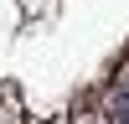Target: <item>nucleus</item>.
Instances as JSON below:
<instances>
[{
    "mask_svg": "<svg viewBox=\"0 0 129 124\" xmlns=\"http://www.w3.org/2000/svg\"><path fill=\"white\" fill-rule=\"evenodd\" d=\"M103 119L109 124H129V62L109 78V88H103Z\"/></svg>",
    "mask_w": 129,
    "mask_h": 124,
    "instance_id": "obj_1",
    "label": "nucleus"
},
{
    "mask_svg": "<svg viewBox=\"0 0 129 124\" xmlns=\"http://www.w3.org/2000/svg\"><path fill=\"white\" fill-rule=\"evenodd\" d=\"M72 124H109V119H103V109H98V114H88V109H83V114H78Z\"/></svg>",
    "mask_w": 129,
    "mask_h": 124,
    "instance_id": "obj_2",
    "label": "nucleus"
}]
</instances>
